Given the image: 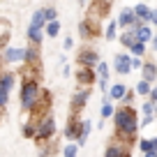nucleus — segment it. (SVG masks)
Returning a JSON list of instances; mask_svg holds the SVG:
<instances>
[{
    "label": "nucleus",
    "mask_w": 157,
    "mask_h": 157,
    "mask_svg": "<svg viewBox=\"0 0 157 157\" xmlns=\"http://www.w3.org/2000/svg\"><path fill=\"white\" fill-rule=\"evenodd\" d=\"M81 2H86V0H81Z\"/></svg>",
    "instance_id": "obj_34"
},
{
    "label": "nucleus",
    "mask_w": 157,
    "mask_h": 157,
    "mask_svg": "<svg viewBox=\"0 0 157 157\" xmlns=\"http://www.w3.org/2000/svg\"><path fill=\"white\" fill-rule=\"evenodd\" d=\"M120 42H123L125 46H129V49H132V46H134V44L139 42V37H136V30L127 28V30H125L123 35H120Z\"/></svg>",
    "instance_id": "obj_11"
},
{
    "label": "nucleus",
    "mask_w": 157,
    "mask_h": 157,
    "mask_svg": "<svg viewBox=\"0 0 157 157\" xmlns=\"http://www.w3.org/2000/svg\"><path fill=\"white\" fill-rule=\"evenodd\" d=\"M132 99H134V93H132V90H129V93H127V97H125L123 102H125V104H129V106H132Z\"/></svg>",
    "instance_id": "obj_28"
},
{
    "label": "nucleus",
    "mask_w": 157,
    "mask_h": 157,
    "mask_svg": "<svg viewBox=\"0 0 157 157\" xmlns=\"http://www.w3.org/2000/svg\"><path fill=\"white\" fill-rule=\"evenodd\" d=\"M42 37H44V35H42V28H37V25H33L30 23L28 25V39L30 42H33V44H42Z\"/></svg>",
    "instance_id": "obj_13"
},
{
    "label": "nucleus",
    "mask_w": 157,
    "mask_h": 157,
    "mask_svg": "<svg viewBox=\"0 0 157 157\" xmlns=\"http://www.w3.org/2000/svg\"><path fill=\"white\" fill-rule=\"evenodd\" d=\"M12 86H14V74L5 72V74H2V78H0V90H7V93H10Z\"/></svg>",
    "instance_id": "obj_16"
},
{
    "label": "nucleus",
    "mask_w": 157,
    "mask_h": 157,
    "mask_svg": "<svg viewBox=\"0 0 157 157\" xmlns=\"http://www.w3.org/2000/svg\"><path fill=\"white\" fill-rule=\"evenodd\" d=\"M109 97H111V99H125V97H127V88H125L123 83L111 86V93H109Z\"/></svg>",
    "instance_id": "obj_14"
},
{
    "label": "nucleus",
    "mask_w": 157,
    "mask_h": 157,
    "mask_svg": "<svg viewBox=\"0 0 157 157\" xmlns=\"http://www.w3.org/2000/svg\"><path fill=\"white\" fill-rule=\"evenodd\" d=\"M150 102L157 106V88H152V93H150Z\"/></svg>",
    "instance_id": "obj_29"
},
{
    "label": "nucleus",
    "mask_w": 157,
    "mask_h": 157,
    "mask_svg": "<svg viewBox=\"0 0 157 157\" xmlns=\"http://www.w3.org/2000/svg\"><path fill=\"white\" fill-rule=\"evenodd\" d=\"M136 93H139V95H148V93H152V90H150V83H148V81H141V83L136 86Z\"/></svg>",
    "instance_id": "obj_23"
},
{
    "label": "nucleus",
    "mask_w": 157,
    "mask_h": 157,
    "mask_svg": "<svg viewBox=\"0 0 157 157\" xmlns=\"http://www.w3.org/2000/svg\"><path fill=\"white\" fill-rule=\"evenodd\" d=\"M88 97H90V90H88V88L78 90V93H74V97H72V106H74V111L83 109V106H86V99H88Z\"/></svg>",
    "instance_id": "obj_9"
},
{
    "label": "nucleus",
    "mask_w": 157,
    "mask_h": 157,
    "mask_svg": "<svg viewBox=\"0 0 157 157\" xmlns=\"http://www.w3.org/2000/svg\"><path fill=\"white\" fill-rule=\"evenodd\" d=\"M76 81L81 86H88V83H93L95 81V72L90 67H78L76 69Z\"/></svg>",
    "instance_id": "obj_8"
},
{
    "label": "nucleus",
    "mask_w": 157,
    "mask_h": 157,
    "mask_svg": "<svg viewBox=\"0 0 157 157\" xmlns=\"http://www.w3.org/2000/svg\"><path fill=\"white\" fill-rule=\"evenodd\" d=\"M53 132H56V120H53V116H42L37 120V125H35V139L37 141H46V139H51L53 136Z\"/></svg>",
    "instance_id": "obj_3"
},
{
    "label": "nucleus",
    "mask_w": 157,
    "mask_h": 157,
    "mask_svg": "<svg viewBox=\"0 0 157 157\" xmlns=\"http://www.w3.org/2000/svg\"><path fill=\"white\" fill-rule=\"evenodd\" d=\"M146 157H157V150H150V152H146Z\"/></svg>",
    "instance_id": "obj_31"
},
{
    "label": "nucleus",
    "mask_w": 157,
    "mask_h": 157,
    "mask_svg": "<svg viewBox=\"0 0 157 157\" xmlns=\"http://www.w3.org/2000/svg\"><path fill=\"white\" fill-rule=\"evenodd\" d=\"M76 63H78V67H90V69H95L99 65V56H97V51H93V49H83L81 53L76 56Z\"/></svg>",
    "instance_id": "obj_5"
},
{
    "label": "nucleus",
    "mask_w": 157,
    "mask_h": 157,
    "mask_svg": "<svg viewBox=\"0 0 157 157\" xmlns=\"http://www.w3.org/2000/svg\"><path fill=\"white\" fill-rule=\"evenodd\" d=\"M109 116H116V111H113V106L109 104V99H104V104H102V118H109Z\"/></svg>",
    "instance_id": "obj_21"
},
{
    "label": "nucleus",
    "mask_w": 157,
    "mask_h": 157,
    "mask_svg": "<svg viewBox=\"0 0 157 157\" xmlns=\"http://www.w3.org/2000/svg\"><path fill=\"white\" fill-rule=\"evenodd\" d=\"M65 49H67V51L72 49V37H65Z\"/></svg>",
    "instance_id": "obj_30"
},
{
    "label": "nucleus",
    "mask_w": 157,
    "mask_h": 157,
    "mask_svg": "<svg viewBox=\"0 0 157 157\" xmlns=\"http://www.w3.org/2000/svg\"><path fill=\"white\" fill-rule=\"evenodd\" d=\"M5 63L7 65H14V63H25V58H28V49H23V46H7L5 49Z\"/></svg>",
    "instance_id": "obj_4"
},
{
    "label": "nucleus",
    "mask_w": 157,
    "mask_h": 157,
    "mask_svg": "<svg viewBox=\"0 0 157 157\" xmlns=\"http://www.w3.org/2000/svg\"><path fill=\"white\" fill-rule=\"evenodd\" d=\"M152 23H155V25H157V12H155V16H152Z\"/></svg>",
    "instance_id": "obj_33"
},
{
    "label": "nucleus",
    "mask_w": 157,
    "mask_h": 157,
    "mask_svg": "<svg viewBox=\"0 0 157 157\" xmlns=\"http://www.w3.org/2000/svg\"><path fill=\"white\" fill-rule=\"evenodd\" d=\"M7 102H10V93H7V90H0V104L7 106Z\"/></svg>",
    "instance_id": "obj_26"
},
{
    "label": "nucleus",
    "mask_w": 157,
    "mask_h": 157,
    "mask_svg": "<svg viewBox=\"0 0 157 157\" xmlns=\"http://www.w3.org/2000/svg\"><path fill=\"white\" fill-rule=\"evenodd\" d=\"M143 65H146V63H141L139 58H132V67L134 69H143Z\"/></svg>",
    "instance_id": "obj_27"
},
{
    "label": "nucleus",
    "mask_w": 157,
    "mask_h": 157,
    "mask_svg": "<svg viewBox=\"0 0 157 157\" xmlns=\"http://www.w3.org/2000/svg\"><path fill=\"white\" fill-rule=\"evenodd\" d=\"M33 25H37V28H44V23H49L46 21V14H44V10H37L33 14V21H30Z\"/></svg>",
    "instance_id": "obj_17"
},
{
    "label": "nucleus",
    "mask_w": 157,
    "mask_h": 157,
    "mask_svg": "<svg viewBox=\"0 0 157 157\" xmlns=\"http://www.w3.org/2000/svg\"><path fill=\"white\" fill-rule=\"evenodd\" d=\"M141 74H143V81L152 83V81L157 78V67L152 63H146V65H143V69H141Z\"/></svg>",
    "instance_id": "obj_12"
},
{
    "label": "nucleus",
    "mask_w": 157,
    "mask_h": 157,
    "mask_svg": "<svg viewBox=\"0 0 157 157\" xmlns=\"http://www.w3.org/2000/svg\"><path fill=\"white\" fill-rule=\"evenodd\" d=\"M136 37H139V42H143V44L152 39V30L148 28V23H143V25H139V28H136Z\"/></svg>",
    "instance_id": "obj_15"
},
{
    "label": "nucleus",
    "mask_w": 157,
    "mask_h": 157,
    "mask_svg": "<svg viewBox=\"0 0 157 157\" xmlns=\"http://www.w3.org/2000/svg\"><path fill=\"white\" fill-rule=\"evenodd\" d=\"M127 143H132V141H127V139H125L123 143H120V141L109 143L104 157H129V150H132V148H127Z\"/></svg>",
    "instance_id": "obj_6"
},
{
    "label": "nucleus",
    "mask_w": 157,
    "mask_h": 157,
    "mask_svg": "<svg viewBox=\"0 0 157 157\" xmlns=\"http://www.w3.org/2000/svg\"><path fill=\"white\" fill-rule=\"evenodd\" d=\"M113 123H116V129H118V139H127L132 141L136 136V129H139V120H136V111H134L129 104L120 106L113 116Z\"/></svg>",
    "instance_id": "obj_1"
},
{
    "label": "nucleus",
    "mask_w": 157,
    "mask_h": 157,
    "mask_svg": "<svg viewBox=\"0 0 157 157\" xmlns=\"http://www.w3.org/2000/svg\"><path fill=\"white\" fill-rule=\"evenodd\" d=\"M113 63H116V72L123 74V76H125V74H129V72L134 69V67H132V58H129V56H125V53H118Z\"/></svg>",
    "instance_id": "obj_7"
},
{
    "label": "nucleus",
    "mask_w": 157,
    "mask_h": 157,
    "mask_svg": "<svg viewBox=\"0 0 157 157\" xmlns=\"http://www.w3.org/2000/svg\"><path fill=\"white\" fill-rule=\"evenodd\" d=\"M97 76H99V81H106V78H109V65L106 63L97 65Z\"/></svg>",
    "instance_id": "obj_20"
},
{
    "label": "nucleus",
    "mask_w": 157,
    "mask_h": 157,
    "mask_svg": "<svg viewBox=\"0 0 157 157\" xmlns=\"http://www.w3.org/2000/svg\"><path fill=\"white\" fill-rule=\"evenodd\" d=\"M129 51H132V53L139 58V56H143V53H146V44H143V42H136V44H134Z\"/></svg>",
    "instance_id": "obj_22"
},
{
    "label": "nucleus",
    "mask_w": 157,
    "mask_h": 157,
    "mask_svg": "<svg viewBox=\"0 0 157 157\" xmlns=\"http://www.w3.org/2000/svg\"><path fill=\"white\" fill-rule=\"evenodd\" d=\"M134 12H136V16L143 21V23H150L152 16H155V12L148 10V5H136V7H134Z\"/></svg>",
    "instance_id": "obj_10"
},
{
    "label": "nucleus",
    "mask_w": 157,
    "mask_h": 157,
    "mask_svg": "<svg viewBox=\"0 0 157 157\" xmlns=\"http://www.w3.org/2000/svg\"><path fill=\"white\" fill-rule=\"evenodd\" d=\"M152 49H157V37H152Z\"/></svg>",
    "instance_id": "obj_32"
},
{
    "label": "nucleus",
    "mask_w": 157,
    "mask_h": 157,
    "mask_svg": "<svg viewBox=\"0 0 157 157\" xmlns=\"http://www.w3.org/2000/svg\"><path fill=\"white\" fill-rule=\"evenodd\" d=\"M60 33V21L56 19V21H49V23H46V35H49V37H56V35Z\"/></svg>",
    "instance_id": "obj_18"
},
{
    "label": "nucleus",
    "mask_w": 157,
    "mask_h": 157,
    "mask_svg": "<svg viewBox=\"0 0 157 157\" xmlns=\"http://www.w3.org/2000/svg\"><path fill=\"white\" fill-rule=\"evenodd\" d=\"M104 37H106V39H113V37H116V23H113V21L106 25V30H104Z\"/></svg>",
    "instance_id": "obj_24"
},
{
    "label": "nucleus",
    "mask_w": 157,
    "mask_h": 157,
    "mask_svg": "<svg viewBox=\"0 0 157 157\" xmlns=\"http://www.w3.org/2000/svg\"><path fill=\"white\" fill-rule=\"evenodd\" d=\"M39 95H42V88H39L37 81H25L23 88H21V106H23V111H30V109L37 106Z\"/></svg>",
    "instance_id": "obj_2"
},
{
    "label": "nucleus",
    "mask_w": 157,
    "mask_h": 157,
    "mask_svg": "<svg viewBox=\"0 0 157 157\" xmlns=\"http://www.w3.org/2000/svg\"><path fill=\"white\" fill-rule=\"evenodd\" d=\"M63 155L65 157H76L78 155V143H67L65 150H63Z\"/></svg>",
    "instance_id": "obj_19"
},
{
    "label": "nucleus",
    "mask_w": 157,
    "mask_h": 157,
    "mask_svg": "<svg viewBox=\"0 0 157 157\" xmlns=\"http://www.w3.org/2000/svg\"><path fill=\"white\" fill-rule=\"evenodd\" d=\"M44 14H46V21H56V19H58V16H56V10H53V7H46Z\"/></svg>",
    "instance_id": "obj_25"
}]
</instances>
